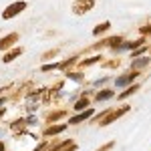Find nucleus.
Here are the masks:
<instances>
[{
  "mask_svg": "<svg viewBox=\"0 0 151 151\" xmlns=\"http://www.w3.org/2000/svg\"><path fill=\"white\" fill-rule=\"evenodd\" d=\"M24 8H26V2H24V0H16V2H12L8 8H4L2 18H4V20H10V18H14V16H16V14H20Z\"/></svg>",
  "mask_w": 151,
  "mask_h": 151,
  "instance_id": "1",
  "label": "nucleus"
},
{
  "mask_svg": "<svg viewBox=\"0 0 151 151\" xmlns=\"http://www.w3.org/2000/svg\"><path fill=\"white\" fill-rule=\"evenodd\" d=\"M95 6V0H75L73 2V12L75 14H87Z\"/></svg>",
  "mask_w": 151,
  "mask_h": 151,
  "instance_id": "2",
  "label": "nucleus"
},
{
  "mask_svg": "<svg viewBox=\"0 0 151 151\" xmlns=\"http://www.w3.org/2000/svg\"><path fill=\"white\" fill-rule=\"evenodd\" d=\"M127 111H129V105H123L121 109H117V111H111V113L107 115V119H103V121H101V127H107V125H111L113 121H117L119 117H121V115H125Z\"/></svg>",
  "mask_w": 151,
  "mask_h": 151,
  "instance_id": "3",
  "label": "nucleus"
},
{
  "mask_svg": "<svg viewBox=\"0 0 151 151\" xmlns=\"http://www.w3.org/2000/svg\"><path fill=\"white\" fill-rule=\"evenodd\" d=\"M137 77H139V70L125 73V75H121V77H117V79H115V85H117V87H125V85H129V83H133Z\"/></svg>",
  "mask_w": 151,
  "mask_h": 151,
  "instance_id": "4",
  "label": "nucleus"
},
{
  "mask_svg": "<svg viewBox=\"0 0 151 151\" xmlns=\"http://www.w3.org/2000/svg\"><path fill=\"white\" fill-rule=\"evenodd\" d=\"M16 40H18V32H10V35H6L2 40H0V50H8L12 45H16Z\"/></svg>",
  "mask_w": 151,
  "mask_h": 151,
  "instance_id": "5",
  "label": "nucleus"
},
{
  "mask_svg": "<svg viewBox=\"0 0 151 151\" xmlns=\"http://www.w3.org/2000/svg\"><path fill=\"white\" fill-rule=\"evenodd\" d=\"M143 45H145V38H137V40H131V42H123L117 50H121V48H125V50H137V48H141Z\"/></svg>",
  "mask_w": 151,
  "mask_h": 151,
  "instance_id": "6",
  "label": "nucleus"
},
{
  "mask_svg": "<svg viewBox=\"0 0 151 151\" xmlns=\"http://www.w3.org/2000/svg\"><path fill=\"white\" fill-rule=\"evenodd\" d=\"M20 55H22V48H18V47H16V48H10V50L4 55V58H2V60H4V63H10V60H14V58H18Z\"/></svg>",
  "mask_w": 151,
  "mask_h": 151,
  "instance_id": "7",
  "label": "nucleus"
},
{
  "mask_svg": "<svg viewBox=\"0 0 151 151\" xmlns=\"http://www.w3.org/2000/svg\"><path fill=\"white\" fill-rule=\"evenodd\" d=\"M93 115V109H85V113H81V115H75L73 119H70V125H77V123H81V121H85L87 117Z\"/></svg>",
  "mask_w": 151,
  "mask_h": 151,
  "instance_id": "8",
  "label": "nucleus"
},
{
  "mask_svg": "<svg viewBox=\"0 0 151 151\" xmlns=\"http://www.w3.org/2000/svg\"><path fill=\"white\" fill-rule=\"evenodd\" d=\"M67 129V125H52V127H48L47 131H45V135L47 137H52V135H57V133H63Z\"/></svg>",
  "mask_w": 151,
  "mask_h": 151,
  "instance_id": "9",
  "label": "nucleus"
},
{
  "mask_svg": "<svg viewBox=\"0 0 151 151\" xmlns=\"http://www.w3.org/2000/svg\"><path fill=\"white\" fill-rule=\"evenodd\" d=\"M149 65V57H143V58H137V60H133V65H131V69L137 70V69H145Z\"/></svg>",
  "mask_w": 151,
  "mask_h": 151,
  "instance_id": "10",
  "label": "nucleus"
},
{
  "mask_svg": "<svg viewBox=\"0 0 151 151\" xmlns=\"http://www.w3.org/2000/svg\"><path fill=\"white\" fill-rule=\"evenodd\" d=\"M109 28H111V22H101V24H97V26L93 28V35L95 36H97V35H103V32L109 30Z\"/></svg>",
  "mask_w": 151,
  "mask_h": 151,
  "instance_id": "11",
  "label": "nucleus"
},
{
  "mask_svg": "<svg viewBox=\"0 0 151 151\" xmlns=\"http://www.w3.org/2000/svg\"><path fill=\"white\" fill-rule=\"evenodd\" d=\"M97 101H107V99H113V91L111 89H105V91H101V93H97V97H95Z\"/></svg>",
  "mask_w": 151,
  "mask_h": 151,
  "instance_id": "12",
  "label": "nucleus"
},
{
  "mask_svg": "<svg viewBox=\"0 0 151 151\" xmlns=\"http://www.w3.org/2000/svg\"><path fill=\"white\" fill-rule=\"evenodd\" d=\"M121 45H123V36H113V38H109V47H111V48H115V50H117Z\"/></svg>",
  "mask_w": 151,
  "mask_h": 151,
  "instance_id": "13",
  "label": "nucleus"
},
{
  "mask_svg": "<svg viewBox=\"0 0 151 151\" xmlns=\"http://www.w3.org/2000/svg\"><path fill=\"white\" fill-rule=\"evenodd\" d=\"M75 109H77V111H81V109H89V99L81 97V99L75 103Z\"/></svg>",
  "mask_w": 151,
  "mask_h": 151,
  "instance_id": "14",
  "label": "nucleus"
},
{
  "mask_svg": "<svg viewBox=\"0 0 151 151\" xmlns=\"http://www.w3.org/2000/svg\"><path fill=\"white\" fill-rule=\"evenodd\" d=\"M67 115V111H55V113H50V115H47V121L50 123V121H57L58 117H65Z\"/></svg>",
  "mask_w": 151,
  "mask_h": 151,
  "instance_id": "15",
  "label": "nucleus"
},
{
  "mask_svg": "<svg viewBox=\"0 0 151 151\" xmlns=\"http://www.w3.org/2000/svg\"><path fill=\"white\" fill-rule=\"evenodd\" d=\"M137 91H139V87H137V85H133V87H131V89H127V91H123V93L119 95V99H127L129 95H133V93H137Z\"/></svg>",
  "mask_w": 151,
  "mask_h": 151,
  "instance_id": "16",
  "label": "nucleus"
},
{
  "mask_svg": "<svg viewBox=\"0 0 151 151\" xmlns=\"http://www.w3.org/2000/svg\"><path fill=\"white\" fill-rule=\"evenodd\" d=\"M101 60V57L97 55V57H91V58H87V60H83V67H89V65H95V63H99Z\"/></svg>",
  "mask_w": 151,
  "mask_h": 151,
  "instance_id": "17",
  "label": "nucleus"
},
{
  "mask_svg": "<svg viewBox=\"0 0 151 151\" xmlns=\"http://www.w3.org/2000/svg\"><path fill=\"white\" fill-rule=\"evenodd\" d=\"M57 55H58V50H57V48H52V50H47V52L42 55V58H45V60H48V58L57 57Z\"/></svg>",
  "mask_w": 151,
  "mask_h": 151,
  "instance_id": "18",
  "label": "nucleus"
},
{
  "mask_svg": "<svg viewBox=\"0 0 151 151\" xmlns=\"http://www.w3.org/2000/svg\"><path fill=\"white\" fill-rule=\"evenodd\" d=\"M113 147H115V141H109V143H105L103 147H99L97 151H111Z\"/></svg>",
  "mask_w": 151,
  "mask_h": 151,
  "instance_id": "19",
  "label": "nucleus"
},
{
  "mask_svg": "<svg viewBox=\"0 0 151 151\" xmlns=\"http://www.w3.org/2000/svg\"><path fill=\"white\" fill-rule=\"evenodd\" d=\"M69 77L75 81H83V73H69Z\"/></svg>",
  "mask_w": 151,
  "mask_h": 151,
  "instance_id": "20",
  "label": "nucleus"
},
{
  "mask_svg": "<svg viewBox=\"0 0 151 151\" xmlns=\"http://www.w3.org/2000/svg\"><path fill=\"white\" fill-rule=\"evenodd\" d=\"M141 35H145V36L151 35V24L149 26H141Z\"/></svg>",
  "mask_w": 151,
  "mask_h": 151,
  "instance_id": "21",
  "label": "nucleus"
},
{
  "mask_svg": "<svg viewBox=\"0 0 151 151\" xmlns=\"http://www.w3.org/2000/svg\"><path fill=\"white\" fill-rule=\"evenodd\" d=\"M60 151H77V145H75V143H70V145H67V147H63Z\"/></svg>",
  "mask_w": 151,
  "mask_h": 151,
  "instance_id": "22",
  "label": "nucleus"
},
{
  "mask_svg": "<svg viewBox=\"0 0 151 151\" xmlns=\"http://www.w3.org/2000/svg\"><path fill=\"white\" fill-rule=\"evenodd\" d=\"M0 151H4V143L2 141H0Z\"/></svg>",
  "mask_w": 151,
  "mask_h": 151,
  "instance_id": "23",
  "label": "nucleus"
},
{
  "mask_svg": "<svg viewBox=\"0 0 151 151\" xmlns=\"http://www.w3.org/2000/svg\"><path fill=\"white\" fill-rule=\"evenodd\" d=\"M2 103H4V99H0V105H2Z\"/></svg>",
  "mask_w": 151,
  "mask_h": 151,
  "instance_id": "24",
  "label": "nucleus"
}]
</instances>
